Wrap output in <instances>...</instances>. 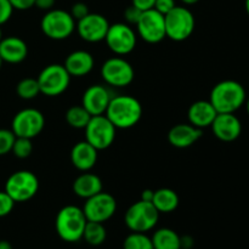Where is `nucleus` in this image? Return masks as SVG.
<instances>
[{"label": "nucleus", "mask_w": 249, "mask_h": 249, "mask_svg": "<svg viewBox=\"0 0 249 249\" xmlns=\"http://www.w3.org/2000/svg\"><path fill=\"white\" fill-rule=\"evenodd\" d=\"M142 105L130 95L112 96L105 116L117 129H130L140 122L142 117Z\"/></svg>", "instance_id": "nucleus-1"}, {"label": "nucleus", "mask_w": 249, "mask_h": 249, "mask_svg": "<svg viewBox=\"0 0 249 249\" xmlns=\"http://www.w3.org/2000/svg\"><path fill=\"white\" fill-rule=\"evenodd\" d=\"M247 94L241 83L236 80H223L214 85L209 101L218 113H235L245 105Z\"/></svg>", "instance_id": "nucleus-2"}, {"label": "nucleus", "mask_w": 249, "mask_h": 249, "mask_svg": "<svg viewBox=\"0 0 249 249\" xmlns=\"http://www.w3.org/2000/svg\"><path fill=\"white\" fill-rule=\"evenodd\" d=\"M88 220L82 208L75 206H66L60 209L56 215L55 228L58 237L67 243H75L83 240L85 225Z\"/></svg>", "instance_id": "nucleus-3"}, {"label": "nucleus", "mask_w": 249, "mask_h": 249, "mask_svg": "<svg viewBox=\"0 0 249 249\" xmlns=\"http://www.w3.org/2000/svg\"><path fill=\"white\" fill-rule=\"evenodd\" d=\"M160 212L156 209L152 202L140 199L131 204L125 212L124 223L131 232H148L158 223Z\"/></svg>", "instance_id": "nucleus-4"}, {"label": "nucleus", "mask_w": 249, "mask_h": 249, "mask_svg": "<svg viewBox=\"0 0 249 249\" xmlns=\"http://www.w3.org/2000/svg\"><path fill=\"white\" fill-rule=\"evenodd\" d=\"M75 19L70 12L60 9H51L45 12L40 22L44 36L53 40H65L75 31Z\"/></svg>", "instance_id": "nucleus-5"}, {"label": "nucleus", "mask_w": 249, "mask_h": 249, "mask_svg": "<svg viewBox=\"0 0 249 249\" xmlns=\"http://www.w3.org/2000/svg\"><path fill=\"white\" fill-rule=\"evenodd\" d=\"M165 36L174 41H184L192 36L196 27L195 16L187 7L175 6L164 15Z\"/></svg>", "instance_id": "nucleus-6"}, {"label": "nucleus", "mask_w": 249, "mask_h": 249, "mask_svg": "<svg viewBox=\"0 0 249 249\" xmlns=\"http://www.w3.org/2000/svg\"><path fill=\"white\" fill-rule=\"evenodd\" d=\"M71 78L72 77L63 65L53 63L46 66L36 78L40 94L49 97H55L63 94L70 87Z\"/></svg>", "instance_id": "nucleus-7"}, {"label": "nucleus", "mask_w": 249, "mask_h": 249, "mask_svg": "<svg viewBox=\"0 0 249 249\" xmlns=\"http://www.w3.org/2000/svg\"><path fill=\"white\" fill-rule=\"evenodd\" d=\"M39 190V180L29 170H18L9 177L4 191L15 202H27L33 198Z\"/></svg>", "instance_id": "nucleus-8"}, {"label": "nucleus", "mask_w": 249, "mask_h": 249, "mask_svg": "<svg viewBox=\"0 0 249 249\" xmlns=\"http://www.w3.org/2000/svg\"><path fill=\"white\" fill-rule=\"evenodd\" d=\"M84 130L85 141L94 146L97 151L108 148L116 139L117 128L105 114L92 116Z\"/></svg>", "instance_id": "nucleus-9"}, {"label": "nucleus", "mask_w": 249, "mask_h": 249, "mask_svg": "<svg viewBox=\"0 0 249 249\" xmlns=\"http://www.w3.org/2000/svg\"><path fill=\"white\" fill-rule=\"evenodd\" d=\"M101 77L111 87L125 88L133 83L135 71L125 58L116 56L105 61L101 67Z\"/></svg>", "instance_id": "nucleus-10"}, {"label": "nucleus", "mask_w": 249, "mask_h": 249, "mask_svg": "<svg viewBox=\"0 0 249 249\" xmlns=\"http://www.w3.org/2000/svg\"><path fill=\"white\" fill-rule=\"evenodd\" d=\"M44 126L45 117L39 109L24 108L15 114L11 130L17 138L33 139L43 131Z\"/></svg>", "instance_id": "nucleus-11"}, {"label": "nucleus", "mask_w": 249, "mask_h": 249, "mask_svg": "<svg viewBox=\"0 0 249 249\" xmlns=\"http://www.w3.org/2000/svg\"><path fill=\"white\" fill-rule=\"evenodd\" d=\"M105 41L112 53L118 56H124L135 49L138 36L129 24L118 22L109 24Z\"/></svg>", "instance_id": "nucleus-12"}, {"label": "nucleus", "mask_w": 249, "mask_h": 249, "mask_svg": "<svg viewBox=\"0 0 249 249\" xmlns=\"http://www.w3.org/2000/svg\"><path fill=\"white\" fill-rule=\"evenodd\" d=\"M82 209L88 221L104 224L116 213L117 201L111 194L101 191L95 196L85 199Z\"/></svg>", "instance_id": "nucleus-13"}, {"label": "nucleus", "mask_w": 249, "mask_h": 249, "mask_svg": "<svg viewBox=\"0 0 249 249\" xmlns=\"http://www.w3.org/2000/svg\"><path fill=\"white\" fill-rule=\"evenodd\" d=\"M138 34L141 39L150 44L160 43L165 36L164 15L158 12L157 10L151 9L141 12L138 23L135 24Z\"/></svg>", "instance_id": "nucleus-14"}, {"label": "nucleus", "mask_w": 249, "mask_h": 249, "mask_svg": "<svg viewBox=\"0 0 249 249\" xmlns=\"http://www.w3.org/2000/svg\"><path fill=\"white\" fill-rule=\"evenodd\" d=\"M108 28L109 23L106 17L100 14H91V12L77 21V26H75L80 38L88 43H99V41L105 40Z\"/></svg>", "instance_id": "nucleus-15"}, {"label": "nucleus", "mask_w": 249, "mask_h": 249, "mask_svg": "<svg viewBox=\"0 0 249 249\" xmlns=\"http://www.w3.org/2000/svg\"><path fill=\"white\" fill-rule=\"evenodd\" d=\"M211 126L215 138L224 142L237 140L242 133V123L235 113H218Z\"/></svg>", "instance_id": "nucleus-16"}, {"label": "nucleus", "mask_w": 249, "mask_h": 249, "mask_svg": "<svg viewBox=\"0 0 249 249\" xmlns=\"http://www.w3.org/2000/svg\"><path fill=\"white\" fill-rule=\"evenodd\" d=\"M111 99V91L105 85L95 84L84 91L82 97V106L91 116H101L106 112Z\"/></svg>", "instance_id": "nucleus-17"}, {"label": "nucleus", "mask_w": 249, "mask_h": 249, "mask_svg": "<svg viewBox=\"0 0 249 249\" xmlns=\"http://www.w3.org/2000/svg\"><path fill=\"white\" fill-rule=\"evenodd\" d=\"M203 135V130L192 124H177L168 133V141L177 148H187L197 142Z\"/></svg>", "instance_id": "nucleus-18"}, {"label": "nucleus", "mask_w": 249, "mask_h": 249, "mask_svg": "<svg viewBox=\"0 0 249 249\" xmlns=\"http://www.w3.org/2000/svg\"><path fill=\"white\" fill-rule=\"evenodd\" d=\"M97 152L99 151L88 141H79L73 146L71 151V162L73 167L80 172H89L96 164Z\"/></svg>", "instance_id": "nucleus-19"}, {"label": "nucleus", "mask_w": 249, "mask_h": 249, "mask_svg": "<svg viewBox=\"0 0 249 249\" xmlns=\"http://www.w3.org/2000/svg\"><path fill=\"white\" fill-rule=\"evenodd\" d=\"M216 109L214 108L211 101L207 100H199V101L194 102L191 106L189 107L187 111V118H189V123L192 125L197 126V128L202 129L208 128L212 125V123L215 119Z\"/></svg>", "instance_id": "nucleus-20"}, {"label": "nucleus", "mask_w": 249, "mask_h": 249, "mask_svg": "<svg viewBox=\"0 0 249 249\" xmlns=\"http://www.w3.org/2000/svg\"><path fill=\"white\" fill-rule=\"evenodd\" d=\"M28 56V46L18 36H7L0 41V57L4 62L19 63Z\"/></svg>", "instance_id": "nucleus-21"}, {"label": "nucleus", "mask_w": 249, "mask_h": 249, "mask_svg": "<svg viewBox=\"0 0 249 249\" xmlns=\"http://www.w3.org/2000/svg\"><path fill=\"white\" fill-rule=\"evenodd\" d=\"M95 65L94 57L89 51L75 50L66 57L65 68L71 77H84L89 74Z\"/></svg>", "instance_id": "nucleus-22"}, {"label": "nucleus", "mask_w": 249, "mask_h": 249, "mask_svg": "<svg viewBox=\"0 0 249 249\" xmlns=\"http://www.w3.org/2000/svg\"><path fill=\"white\" fill-rule=\"evenodd\" d=\"M72 189L74 195L80 198H90L102 191V180L92 173L84 172L73 181Z\"/></svg>", "instance_id": "nucleus-23"}, {"label": "nucleus", "mask_w": 249, "mask_h": 249, "mask_svg": "<svg viewBox=\"0 0 249 249\" xmlns=\"http://www.w3.org/2000/svg\"><path fill=\"white\" fill-rule=\"evenodd\" d=\"M179 196L177 192L168 187L156 190L153 194L152 204L156 207L158 212L163 214H168L174 212L179 206Z\"/></svg>", "instance_id": "nucleus-24"}, {"label": "nucleus", "mask_w": 249, "mask_h": 249, "mask_svg": "<svg viewBox=\"0 0 249 249\" xmlns=\"http://www.w3.org/2000/svg\"><path fill=\"white\" fill-rule=\"evenodd\" d=\"M151 240L153 249H181L180 235L173 229H158L153 232Z\"/></svg>", "instance_id": "nucleus-25"}, {"label": "nucleus", "mask_w": 249, "mask_h": 249, "mask_svg": "<svg viewBox=\"0 0 249 249\" xmlns=\"http://www.w3.org/2000/svg\"><path fill=\"white\" fill-rule=\"evenodd\" d=\"M107 238L106 228L102 223H95V221H88L85 225L84 233H83V240L88 245L92 247H99L102 243H105Z\"/></svg>", "instance_id": "nucleus-26"}, {"label": "nucleus", "mask_w": 249, "mask_h": 249, "mask_svg": "<svg viewBox=\"0 0 249 249\" xmlns=\"http://www.w3.org/2000/svg\"><path fill=\"white\" fill-rule=\"evenodd\" d=\"M66 122L68 125L74 129H84L89 123L91 114L80 105V106H72L66 112Z\"/></svg>", "instance_id": "nucleus-27"}, {"label": "nucleus", "mask_w": 249, "mask_h": 249, "mask_svg": "<svg viewBox=\"0 0 249 249\" xmlns=\"http://www.w3.org/2000/svg\"><path fill=\"white\" fill-rule=\"evenodd\" d=\"M16 92L23 100L36 99L40 94L36 78H24L21 82H18L16 87Z\"/></svg>", "instance_id": "nucleus-28"}, {"label": "nucleus", "mask_w": 249, "mask_h": 249, "mask_svg": "<svg viewBox=\"0 0 249 249\" xmlns=\"http://www.w3.org/2000/svg\"><path fill=\"white\" fill-rule=\"evenodd\" d=\"M123 249H153L152 240L143 232H131L124 240Z\"/></svg>", "instance_id": "nucleus-29"}, {"label": "nucleus", "mask_w": 249, "mask_h": 249, "mask_svg": "<svg viewBox=\"0 0 249 249\" xmlns=\"http://www.w3.org/2000/svg\"><path fill=\"white\" fill-rule=\"evenodd\" d=\"M11 152L16 156L17 158H28L33 152V143H32V139L27 138H17L15 140L14 146H12Z\"/></svg>", "instance_id": "nucleus-30"}, {"label": "nucleus", "mask_w": 249, "mask_h": 249, "mask_svg": "<svg viewBox=\"0 0 249 249\" xmlns=\"http://www.w3.org/2000/svg\"><path fill=\"white\" fill-rule=\"evenodd\" d=\"M16 135L9 129H0V156H5L11 152Z\"/></svg>", "instance_id": "nucleus-31"}, {"label": "nucleus", "mask_w": 249, "mask_h": 249, "mask_svg": "<svg viewBox=\"0 0 249 249\" xmlns=\"http://www.w3.org/2000/svg\"><path fill=\"white\" fill-rule=\"evenodd\" d=\"M16 202L5 191H0V218L9 215L14 209Z\"/></svg>", "instance_id": "nucleus-32"}, {"label": "nucleus", "mask_w": 249, "mask_h": 249, "mask_svg": "<svg viewBox=\"0 0 249 249\" xmlns=\"http://www.w3.org/2000/svg\"><path fill=\"white\" fill-rule=\"evenodd\" d=\"M14 7L10 4L9 0H0V26L6 23L12 16Z\"/></svg>", "instance_id": "nucleus-33"}, {"label": "nucleus", "mask_w": 249, "mask_h": 249, "mask_svg": "<svg viewBox=\"0 0 249 249\" xmlns=\"http://www.w3.org/2000/svg\"><path fill=\"white\" fill-rule=\"evenodd\" d=\"M70 14L72 15V17L75 21H79V19H82L83 17H85L89 14V7L84 2H75L72 6V9H71Z\"/></svg>", "instance_id": "nucleus-34"}, {"label": "nucleus", "mask_w": 249, "mask_h": 249, "mask_svg": "<svg viewBox=\"0 0 249 249\" xmlns=\"http://www.w3.org/2000/svg\"><path fill=\"white\" fill-rule=\"evenodd\" d=\"M141 10H139L138 7H135L134 5H130L129 7H126V10L124 11V18L126 19L128 23H133L136 24L138 23L139 18L141 16Z\"/></svg>", "instance_id": "nucleus-35"}, {"label": "nucleus", "mask_w": 249, "mask_h": 249, "mask_svg": "<svg viewBox=\"0 0 249 249\" xmlns=\"http://www.w3.org/2000/svg\"><path fill=\"white\" fill-rule=\"evenodd\" d=\"M175 6H177L175 5V0H156L153 9L157 10L162 15H167Z\"/></svg>", "instance_id": "nucleus-36"}, {"label": "nucleus", "mask_w": 249, "mask_h": 249, "mask_svg": "<svg viewBox=\"0 0 249 249\" xmlns=\"http://www.w3.org/2000/svg\"><path fill=\"white\" fill-rule=\"evenodd\" d=\"M9 1L14 7V10H21V11L34 6V0H9Z\"/></svg>", "instance_id": "nucleus-37"}, {"label": "nucleus", "mask_w": 249, "mask_h": 249, "mask_svg": "<svg viewBox=\"0 0 249 249\" xmlns=\"http://www.w3.org/2000/svg\"><path fill=\"white\" fill-rule=\"evenodd\" d=\"M156 0H131V5L138 7L141 11H146V10H151L155 7Z\"/></svg>", "instance_id": "nucleus-38"}, {"label": "nucleus", "mask_w": 249, "mask_h": 249, "mask_svg": "<svg viewBox=\"0 0 249 249\" xmlns=\"http://www.w3.org/2000/svg\"><path fill=\"white\" fill-rule=\"evenodd\" d=\"M55 2L56 0H34V6H36L40 10H44V11H49V10L53 9Z\"/></svg>", "instance_id": "nucleus-39"}, {"label": "nucleus", "mask_w": 249, "mask_h": 249, "mask_svg": "<svg viewBox=\"0 0 249 249\" xmlns=\"http://www.w3.org/2000/svg\"><path fill=\"white\" fill-rule=\"evenodd\" d=\"M180 242H181V249H192L195 245L194 238L189 235L180 236Z\"/></svg>", "instance_id": "nucleus-40"}, {"label": "nucleus", "mask_w": 249, "mask_h": 249, "mask_svg": "<svg viewBox=\"0 0 249 249\" xmlns=\"http://www.w3.org/2000/svg\"><path fill=\"white\" fill-rule=\"evenodd\" d=\"M153 194H155L153 190H143L142 194H141L140 199H142V201H146V202H152Z\"/></svg>", "instance_id": "nucleus-41"}, {"label": "nucleus", "mask_w": 249, "mask_h": 249, "mask_svg": "<svg viewBox=\"0 0 249 249\" xmlns=\"http://www.w3.org/2000/svg\"><path fill=\"white\" fill-rule=\"evenodd\" d=\"M0 249H14L12 248L11 243L7 242V241H0Z\"/></svg>", "instance_id": "nucleus-42"}, {"label": "nucleus", "mask_w": 249, "mask_h": 249, "mask_svg": "<svg viewBox=\"0 0 249 249\" xmlns=\"http://www.w3.org/2000/svg\"><path fill=\"white\" fill-rule=\"evenodd\" d=\"M185 5H195L199 1V0H181Z\"/></svg>", "instance_id": "nucleus-43"}, {"label": "nucleus", "mask_w": 249, "mask_h": 249, "mask_svg": "<svg viewBox=\"0 0 249 249\" xmlns=\"http://www.w3.org/2000/svg\"><path fill=\"white\" fill-rule=\"evenodd\" d=\"M245 6H246V11H247L248 16H249V0H246L245 1Z\"/></svg>", "instance_id": "nucleus-44"}, {"label": "nucleus", "mask_w": 249, "mask_h": 249, "mask_svg": "<svg viewBox=\"0 0 249 249\" xmlns=\"http://www.w3.org/2000/svg\"><path fill=\"white\" fill-rule=\"evenodd\" d=\"M246 108H247V113H248V116H249V97H247V99H246Z\"/></svg>", "instance_id": "nucleus-45"}, {"label": "nucleus", "mask_w": 249, "mask_h": 249, "mask_svg": "<svg viewBox=\"0 0 249 249\" xmlns=\"http://www.w3.org/2000/svg\"><path fill=\"white\" fill-rule=\"evenodd\" d=\"M1 39H2V31H1V28H0V41H1Z\"/></svg>", "instance_id": "nucleus-46"}, {"label": "nucleus", "mask_w": 249, "mask_h": 249, "mask_svg": "<svg viewBox=\"0 0 249 249\" xmlns=\"http://www.w3.org/2000/svg\"><path fill=\"white\" fill-rule=\"evenodd\" d=\"M2 63H4V61H2V58H1V57H0V68H1Z\"/></svg>", "instance_id": "nucleus-47"}]
</instances>
